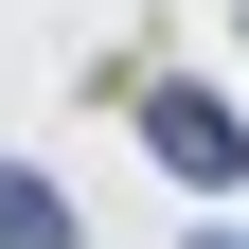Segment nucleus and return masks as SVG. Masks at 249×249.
<instances>
[{"label":"nucleus","mask_w":249,"mask_h":249,"mask_svg":"<svg viewBox=\"0 0 249 249\" xmlns=\"http://www.w3.org/2000/svg\"><path fill=\"white\" fill-rule=\"evenodd\" d=\"M142 160H160L178 196H249V107L196 89V71H160V89H142Z\"/></svg>","instance_id":"1"},{"label":"nucleus","mask_w":249,"mask_h":249,"mask_svg":"<svg viewBox=\"0 0 249 249\" xmlns=\"http://www.w3.org/2000/svg\"><path fill=\"white\" fill-rule=\"evenodd\" d=\"M0 249H71V196H53L36 160H0Z\"/></svg>","instance_id":"2"},{"label":"nucleus","mask_w":249,"mask_h":249,"mask_svg":"<svg viewBox=\"0 0 249 249\" xmlns=\"http://www.w3.org/2000/svg\"><path fill=\"white\" fill-rule=\"evenodd\" d=\"M196 249H249V231H196Z\"/></svg>","instance_id":"3"}]
</instances>
